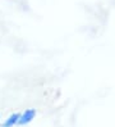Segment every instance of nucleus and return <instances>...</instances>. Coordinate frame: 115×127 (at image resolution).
Returning a JSON list of instances; mask_svg holds the SVG:
<instances>
[{"label": "nucleus", "instance_id": "nucleus-1", "mask_svg": "<svg viewBox=\"0 0 115 127\" xmlns=\"http://www.w3.org/2000/svg\"><path fill=\"white\" fill-rule=\"evenodd\" d=\"M35 116H36V110H35V109H28V110H26L22 116H19L18 123H19V125H27V123H29V122L35 118Z\"/></svg>", "mask_w": 115, "mask_h": 127}, {"label": "nucleus", "instance_id": "nucleus-2", "mask_svg": "<svg viewBox=\"0 0 115 127\" xmlns=\"http://www.w3.org/2000/svg\"><path fill=\"white\" fill-rule=\"evenodd\" d=\"M19 116H21V114H18V113H14V114L9 116V118L5 119V122H4L1 126H3V127H13L14 125H17V123H18Z\"/></svg>", "mask_w": 115, "mask_h": 127}]
</instances>
